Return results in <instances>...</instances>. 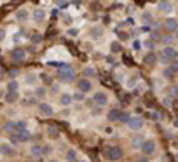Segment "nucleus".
Returning <instances> with one entry per match:
<instances>
[{"label":"nucleus","mask_w":178,"mask_h":162,"mask_svg":"<svg viewBox=\"0 0 178 162\" xmlns=\"http://www.w3.org/2000/svg\"><path fill=\"white\" fill-rule=\"evenodd\" d=\"M72 101H73V98H72V94H68V92H63L61 98H59V103H61L63 106H68Z\"/></svg>","instance_id":"15"},{"label":"nucleus","mask_w":178,"mask_h":162,"mask_svg":"<svg viewBox=\"0 0 178 162\" xmlns=\"http://www.w3.org/2000/svg\"><path fill=\"white\" fill-rule=\"evenodd\" d=\"M65 23H70V25H72V17L70 16H65Z\"/></svg>","instance_id":"45"},{"label":"nucleus","mask_w":178,"mask_h":162,"mask_svg":"<svg viewBox=\"0 0 178 162\" xmlns=\"http://www.w3.org/2000/svg\"><path fill=\"white\" fill-rule=\"evenodd\" d=\"M84 96H86V94H84V92H75V94H72V98H73V99H75V101H82V99H84Z\"/></svg>","instance_id":"28"},{"label":"nucleus","mask_w":178,"mask_h":162,"mask_svg":"<svg viewBox=\"0 0 178 162\" xmlns=\"http://www.w3.org/2000/svg\"><path fill=\"white\" fill-rule=\"evenodd\" d=\"M93 101L96 103L98 106H103V105H107L108 98H107V94H105V92H96V94L93 96Z\"/></svg>","instance_id":"9"},{"label":"nucleus","mask_w":178,"mask_h":162,"mask_svg":"<svg viewBox=\"0 0 178 162\" xmlns=\"http://www.w3.org/2000/svg\"><path fill=\"white\" fill-rule=\"evenodd\" d=\"M51 152H53V146L51 145H44L42 146V155H49Z\"/></svg>","instance_id":"29"},{"label":"nucleus","mask_w":178,"mask_h":162,"mask_svg":"<svg viewBox=\"0 0 178 162\" xmlns=\"http://www.w3.org/2000/svg\"><path fill=\"white\" fill-rule=\"evenodd\" d=\"M7 89L9 91H18V80H11L7 84Z\"/></svg>","instance_id":"27"},{"label":"nucleus","mask_w":178,"mask_h":162,"mask_svg":"<svg viewBox=\"0 0 178 162\" xmlns=\"http://www.w3.org/2000/svg\"><path fill=\"white\" fill-rule=\"evenodd\" d=\"M164 28H166L168 32H176L178 30V21L175 19V17H169V19H166V23H164Z\"/></svg>","instance_id":"12"},{"label":"nucleus","mask_w":178,"mask_h":162,"mask_svg":"<svg viewBox=\"0 0 178 162\" xmlns=\"http://www.w3.org/2000/svg\"><path fill=\"white\" fill-rule=\"evenodd\" d=\"M19 99V94H18V91H7V96H6V101L7 103H14Z\"/></svg>","instance_id":"16"},{"label":"nucleus","mask_w":178,"mask_h":162,"mask_svg":"<svg viewBox=\"0 0 178 162\" xmlns=\"http://www.w3.org/2000/svg\"><path fill=\"white\" fill-rule=\"evenodd\" d=\"M105 157H107L108 160H119L121 157H122V148L121 146H107L105 148Z\"/></svg>","instance_id":"2"},{"label":"nucleus","mask_w":178,"mask_h":162,"mask_svg":"<svg viewBox=\"0 0 178 162\" xmlns=\"http://www.w3.org/2000/svg\"><path fill=\"white\" fill-rule=\"evenodd\" d=\"M81 162H84V160H81Z\"/></svg>","instance_id":"50"},{"label":"nucleus","mask_w":178,"mask_h":162,"mask_svg":"<svg viewBox=\"0 0 178 162\" xmlns=\"http://www.w3.org/2000/svg\"><path fill=\"white\" fill-rule=\"evenodd\" d=\"M143 21L150 23V21H152V16H150V14H147V12H145V14H143Z\"/></svg>","instance_id":"37"},{"label":"nucleus","mask_w":178,"mask_h":162,"mask_svg":"<svg viewBox=\"0 0 178 162\" xmlns=\"http://www.w3.org/2000/svg\"><path fill=\"white\" fill-rule=\"evenodd\" d=\"M168 94H169V98H178V86H171L168 89Z\"/></svg>","instance_id":"25"},{"label":"nucleus","mask_w":178,"mask_h":162,"mask_svg":"<svg viewBox=\"0 0 178 162\" xmlns=\"http://www.w3.org/2000/svg\"><path fill=\"white\" fill-rule=\"evenodd\" d=\"M25 56H26V52H25V49H21V47H16L11 54V58L14 63H21V61L25 60Z\"/></svg>","instance_id":"6"},{"label":"nucleus","mask_w":178,"mask_h":162,"mask_svg":"<svg viewBox=\"0 0 178 162\" xmlns=\"http://www.w3.org/2000/svg\"><path fill=\"white\" fill-rule=\"evenodd\" d=\"M0 153L6 155V157H11V155H14V148H12L9 143H2V145H0Z\"/></svg>","instance_id":"13"},{"label":"nucleus","mask_w":178,"mask_h":162,"mask_svg":"<svg viewBox=\"0 0 178 162\" xmlns=\"http://www.w3.org/2000/svg\"><path fill=\"white\" fill-rule=\"evenodd\" d=\"M175 33H176V40H178V30H176V32H175Z\"/></svg>","instance_id":"47"},{"label":"nucleus","mask_w":178,"mask_h":162,"mask_svg":"<svg viewBox=\"0 0 178 162\" xmlns=\"http://www.w3.org/2000/svg\"><path fill=\"white\" fill-rule=\"evenodd\" d=\"M133 45H135V49H140V47H141V44H140V42H135Z\"/></svg>","instance_id":"46"},{"label":"nucleus","mask_w":178,"mask_h":162,"mask_svg":"<svg viewBox=\"0 0 178 162\" xmlns=\"http://www.w3.org/2000/svg\"><path fill=\"white\" fill-rule=\"evenodd\" d=\"M58 79L61 82H73L75 80V70L68 65H61L58 68Z\"/></svg>","instance_id":"1"},{"label":"nucleus","mask_w":178,"mask_h":162,"mask_svg":"<svg viewBox=\"0 0 178 162\" xmlns=\"http://www.w3.org/2000/svg\"><path fill=\"white\" fill-rule=\"evenodd\" d=\"M93 114H94V115H96V114H101V108H100V106H96L94 110H93Z\"/></svg>","instance_id":"41"},{"label":"nucleus","mask_w":178,"mask_h":162,"mask_svg":"<svg viewBox=\"0 0 178 162\" xmlns=\"http://www.w3.org/2000/svg\"><path fill=\"white\" fill-rule=\"evenodd\" d=\"M103 35V28L101 26H93L91 28V37L93 38H98V37H101Z\"/></svg>","instance_id":"20"},{"label":"nucleus","mask_w":178,"mask_h":162,"mask_svg":"<svg viewBox=\"0 0 178 162\" xmlns=\"http://www.w3.org/2000/svg\"><path fill=\"white\" fill-rule=\"evenodd\" d=\"M16 134V138H18V141L19 143H25V141H28L30 140V133L28 131H21V133H14Z\"/></svg>","instance_id":"18"},{"label":"nucleus","mask_w":178,"mask_h":162,"mask_svg":"<svg viewBox=\"0 0 178 162\" xmlns=\"http://www.w3.org/2000/svg\"><path fill=\"white\" fill-rule=\"evenodd\" d=\"M169 70H171L173 73H178V61H173L171 66H169Z\"/></svg>","instance_id":"33"},{"label":"nucleus","mask_w":178,"mask_h":162,"mask_svg":"<svg viewBox=\"0 0 178 162\" xmlns=\"http://www.w3.org/2000/svg\"><path fill=\"white\" fill-rule=\"evenodd\" d=\"M4 38H6V30H4V28H0V42H2Z\"/></svg>","instance_id":"38"},{"label":"nucleus","mask_w":178,"mask_h":162,"mask_svg":"<svg viewBox=\"0 0 178 162\" xmlns=\"http://www.w3.org/2000/svg\"><path fill=\"white\" fill-rule=\"evenodd\" d=\"M16 19L18 21H26L28 19V9H19L16 12Z\"/></svg>","instance_id":"19"},{"label":"nucleus","mask_w":178,"mask_h":162,"mask_svg":"<svg viewBox=\"0 0 178 162\" xmlns=\"http://www.w3.org/2000/svg\"><path fill=\"white\" fill-rule=\"evenodd\" d=\"M119 119H121V110H119V108H112V110L108 112V120H110V122H117Z\"/></svg>","instance_id":"14"},{"label":"nucleus","mask_w":178,"mask_h":162,"mask_svg":"<svg viewBox=\"0 0 178 162\" xmlns=\"http://www.w3.org/2000/svg\"><path fill=\"white\" fill-rule=\"evenodd\" d=\"M77 86H79V91L84 92V94H86V92H89V91L93 89L91 80H87V79H82V80H79V84H77Z\"/></svg>","instance_id":"8"},{"label":"nucleus","mask_w":178,"mask_h":162,"mask_svg":"<svg viewBox=\"0 0 178 162\" xmlns=\"http://www.w3.org/2000/svg\"><path fill=\"white\" fill-rule=\"evenodd\" d=\"M93 75H94V70H93V68H86V70H84V79L93 77Z\"/></svg>","instance_id":"32"},{"label":"nucleus","mask_w":178,"mask_h":162,"mask_svg":"<svg viewBox=\"0 0 178 162\" xmlns=\"http://www.w3.org/2000/svg\"><path fill=\"white\" fill-rule=\"evenodd\" d=\"M56 4H58L59 7H65L66 6V0H56Z\"/></svg>","instance_id":"39"},{"label":"nucleus","mask_w":178,"mask_h":162,"mask_svg":"<svg viewBox=\"0 0 178 162\" xmlns=\"http://www.w3.org/2000/svg\"><path fill=\"white\" fill-rule=\"evenodd\" d=\"M21 131H26V124L19 120V122H16V124H14V133H21Z\"/></svg>","instance_id":"23"},{"label":"nucleus","mask_w":178,"mask_h":162,"mask_svg":"<svg viewBox=\"0 0 178 162\" xmlns=\"http://www.w3.org/2000/svg\"><path fill=\"white\" fill-rule=\"evenodd\" d=\"M143 61H145V65L154 66V65H156V61H157V56H156L154 52H148V54L145 56V60H143Z\"/></svg>","instance_id":"17"},{"label":"nucleus","mask_w":178,"mask_h":162,"mask_svg":"<svg viewBox=\"0 0 178 162\" xmlns=\"http://www.w3.org/2000/svg\"><path fill=\"white\" fill-rule=\"evenodd\" d=\"M121 49H122V47H121V44H119L117 40H113V42L110 44V51H112L113 54H119V52H121Z\"/></svg>","instance_id":"22"},{"label":"nucleus","mask_w":178,"mask_h":162,"mask_svg":"<svg viewBox=\"0 0 178 162\" xmlns=\"http://www.w3.org/2000/svg\"><path fill=\"white\" fill-rule=\"evenodd\" d=\"M73 2H77V0H73Z\"/></svg>","instance_id":"49"},{"label":"nucleus","mask_w":178,"mask_h":162,"mask_svg":"<svg viewBox=\"0 0 178 162\" xmlns=\"http://www.w3.org/2000/svg\"><path fill=\"white\" fill-rule=\"evenodd\" d=\"M162 40H164V44H169V42H171V37H164Z\"/></svg>","instance_id":"44"},{"label":"nucleus","mask_w":178,"mask_h":162,"mask_svg":"<svg viewBox=\"0 0 178 162\" xmlns=\"http://www.w3.org/2000/svg\"><path fill=\"white\" fill-rule=\"evenodd\" d=\"M143 141H145V140H143V138H141V136H140V138H136V140L133 141V143H135V146H138V145L141 146V143H143Z\"/></svg>","instance_id":"35"},{"label":"nucleus","mask_w":178,"mask_h":162,"mask_svg":"<svg viewBox=\"0 0 178 162\" xmlns=\"http://www.w3.org/2000/svg\"><path fill=\"white\" fill-rule=\"evenodd\" d=\"M66 160H68V162H75L77 160V152L75 150H68V152H66Z\"/></svg>","instance_id":"24"},{"label":"nucleus","mask_w":178,"mask_h":162,"mask_svg":"<svg viewBox=\"0 0 178 162\" xmlns=\"http://www.w3.org/2000/svg\"><path fill=\"white\" fill-rule=\"evenodd\" d=\"M136 162H148V160H147V157H140V159H136Z\"/></svg>","instance_id":"43"},{"label":"nucleus","mask_w":178,"mask_h":162,"mask_svg":"<svg viewBox=\"0 0 178 162\" xmlns=\"http://www.w3.org/2000/svg\"><path fill=\"white\" fill-rule=\"evenodd\" d=\"M35 79H37V77L33 75V73H30V75H26V84H35Z\"/></svg>","instance_id":"34"},{"label":"nucleus","mask_w":178,"mask_h":162,"mask_svg":"<svg viewBox=\"0 0 178 162\" xmlns=\"http://www.w3.org/2000/svg\"><path fill=\"white\" fill-rule=\"evenodd\" d=\"M173 75H175V73H173V71L169 70V68H168V70H164V77H168V79H171Z\"/></svg>","instance_id":"36"},{"label":"nucleus","mask_w":178,"mask_h":162,"mask_svg":"<svg viewBox=\"0 0 178 162\" xmlns=\"http://www.w3.org/2000/svg\"><path fill=\"white\" fill-rule=\"evenodd\" d=\"M30 153H32L33 157H40V155H42V146H40V145H33L32 148H30Z\"/></svg>","instance_id":"21"},{"label":"nucleus","mask_w":178,"mask_h":162,"mask_svg":"<svg viewBox=\"0 0 178 162\" xmlns=\"http://www.w3.org/2000/svg\"><path fill=\"white\" fill-rule=\"evenodd\" d=\"M140 150L143 155H152L154 152H156V141L154 140H145L143 143H141Z\"/></svg>","instance_id":"4"},{"label":"nucleus","mask_w":178,"mask_h":162,"mask_svg":"<svg viewBox=\"0 0 178 162\" xmlns=\"http://www.w3.org/2000/svg\"><path fill=\"white\" fill-rule=\"evenodd\" d=\"M11 141H12V143H14V145H16V143H19V141H18V138H16V134H14V133H12V134H11Z\"/></svg>","instance_id":"40"},{"label":"nucleus","mask_w":178,"mask_h":162,"mask_svg":"<svg viewBox=\"0 0 178 162\" xmlns=\"http://www.w3.org/2000/svg\"><path fill=\"white\" fill-rule=\"evenodd\" d=\"M38 112H40V115H44V117H51V115L54 114L53 106H51L49 103H40V105H38Z\"/></svg>","instance_id":"7"},{"label":"nucleus","mask_w":178,"mask_h":162,"mask_svg":"<svg viewBox=\"0 0 178 162\" xmlns=\"http://www.w3.org/2000/svg\"><path fill=\"white\" fill-rule=\"evenodd\" d=\"M128 127L133 131H140L141 127H143V120H141V117H131L129 122H128Z\"/></svg>","instance_id":"5"},{"label":"nucleus","mask_w":178,"mask_h":162,"mask_svg":"<svg viewBox=\"0 0 178 162\" xmlns=\"http://www.w3.org/2000/svg\"><path fill=\"white\" fill-rule=\"evenodd\" d=\"M68 33H70V35H73V37H75V35H77V33H79V32H77L75 28H72V30H70V32H68Z\"/></svg>","instance_id":"42"},{"label":"nucleus","mask_w":178,"mask_h":162,"mask_svg":"<svg viewBox=\"0 0 178 162\" xmlns=\"http://www.w3.org/2000/svg\"><path fill=\"white\" fill-rule=\"evenodd\" d=\"M35 96H37V98H44V96H45V89H44V87H38L37 91H35Z\"/></svg>","instance_id":"30"},{"label":"nucleus","mask_w":178,"mask_h":162,"mask_svg":"<svg viewBox=\"0 0 178 162\" xmlns=\"http://www.w3.org/2000/svg\"><path fill=\"white\" fill-rule=\"evenodd\" d=\"M49 162H58V160H49Z\"/></svg>","instance_id":"48"},{"label":"nucleus","mask_w":178,"mask_h":162,"mask_svg":"<svg viewBox=\"0 0 178 162\" xmlns=\"http://www.w3.org/2000/svg\"><path fill=\"white\" fill-rule=\"evenodd\" d=\"M157 9L162 12V14H169V12L173 11V7H171V4L169 2H166V0H161L159 4H157Z\"/></svg>","instance_id":"10"},{"label":"nucleus","mask_w":178,"mask_h":162,"mask_svg":"<svg viewBox=\"0 0 178 162\" xmlns=\"http://www.w3.org/2000/svg\"><path fill=\"white\" fill-rule=\"evenodd\" d=\"M178 58V51L175 47H169V45H166V47L162 49V54H161V60L164 61V63H168V61H175Z\"/></svg>","instance_id":"3"},{"label":"nucleus","mask_w":178,"mask_h":162,"mask_svg":"<svg viewBox=\"0 0 178 162\" xmlns=\"http://www.w3.org/2000/svg\"><path fill=\"white\" fill-rule=\"evenodd\" d=\"M44 19H45V11L44 9H33V21L35 23H42Z\"/></svg>","instance_id":"11"},{"label":"nucleus","mask_w":178,"mask_h":162,"mask_svg":"<svg viewBox=\"0 0 178 162\" xmlns=\"http://www.w3.org/2000/svg\"><path fill=\"white\" fill-rule=\"evenodd\" d=\"M47 134H49V138L56 140V138H58V131H56V127H49V129H47Z\"/></svg>","instance_id":"26"},{"label":"nucleus","mask_w":178,"mask_h":162,"mask_svg":"<svg viewBox=\"0 0 178 162\" xmlns=\"http://www.w3.org/2000/svg\"><path fill=\"white\" fill-rule=\"evenodd\" d=\"M129 119H131L129 114H121V119H119V120H122L124 124H128V122H129Z\"/></svg>","instance_id":"31"}]
</instances>
